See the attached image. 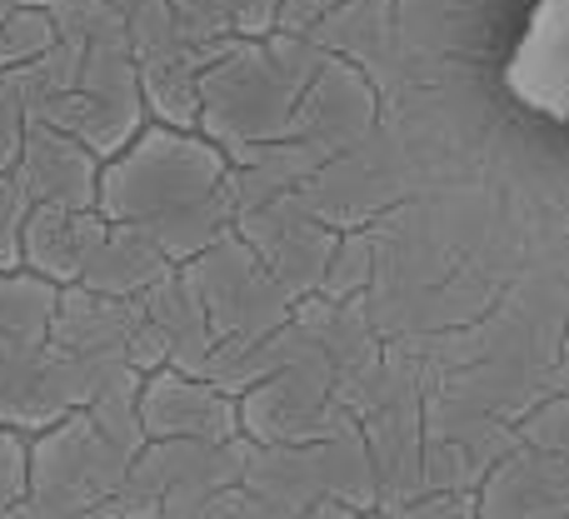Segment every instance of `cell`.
I'll return each instance as SVG.
<instances>
[{
  "label": "cell",
  "instance_id": "obj_1",
  "mask_svg": "<svg viewBox=\"0 0 569 519\" xmlns=\"http://www.w3.org/2000/svg\"><path fill=\"white\" fill-rule=\"evenodd\" d=\"M505 80H510L515 100H525L530 110L569 120V0H545L535 10Z\"/></svg>",
  "mask_w": 569,
  "mask_h": 519
}]
</instances>
